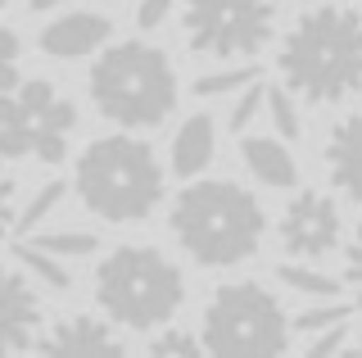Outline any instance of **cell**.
I'll return each instance as SVG.
<instances>
[{
    "label": "cell",
    "mask_w": 362,
    "mask_h": 358,
    "mask_svg": "<svg viewBox=\"0 0 362 358\" xmlns=\"http://www.w3.org/2000/svg\"><path fill=\"white\" fill-rule=\"evenodd\" d=\"M276 69L308 105H339L362 91V14L354 5H313L281 41Z\"/></svg>",
    "instance_id": "cell-1"
},
{
    "label": "cell",
    "mask_w": 362,
    "mask_h": 358,
    "mask_svg": "<svg viewBox=\"0 0 362 358\" xmlns=\"http://www.w3.org/2000/svg\"><path fill=\"white\" fill-rule=\"evenodd\" d=\"M168 227L199 267H235L258 254L267 218L254 191L226 177H209V182H190L173 200Z\"/></svg>",
    "instance_id": "cell-2"
},
{
    "label": "cell",
    "mask_w": 362,
    "mask_h": 358,
    "mask_svg": "<svg viewBox=\"0 0 362 358\" xmlns=\"http://www.w3.org/2000/svg\"><path fill=\"white\" fill-rule=\"evenodd\" d=\"M163 163L132 132L100 137L77 154V195L105 222H145L163 204Z\"/></svg>",
    "instance_id": "cell-3"
},
{
    "label": "cell",
    "mask_w": 362,
    "mask_h": 358,
    "mask_svg": "<svg viewBox=\"0 0 362 358\" xmlns=\"http://www.w3.org/2000/svg\"><path fill=\"white\" fill-rule=\"evenodd\" d=\"M90 100L109 122L127 132H145L168 122L177 109V73L158 46L150 41H113L90 64Z\"/></svg>",
    "instance_id": "cell-4"
},
{
    "label": "cell",
    "mask_w": 362,
    "mask_h": 358,
    "mask_svg": "<svg viewBox=\"0 0 362 358\" xmlns=\"http://www.w3.org/2000/svg\"><path fill=\"white\" fill-rule=\"evenodd\" d=\"M95 304L127 331H154L186 304V277L154 245H118L95 267Z\"/></svg>",
    "instance_id": "cell-5"
},
{
    "label": "cell",
    "mask_w": 362,
    "mask_h": 358,
    "mask_svg": "<svg viewBox=\"0 0 362 358\" xmlns=\"http://www.w3.org/2000/svg\"><path fill=\"white\" fill-rule=\"evenodd\" d=\"M290 327L281 299L258 282H226L204 304V350L218 358H272L290 345Z\"/></svg>",
    "instance_id": "cell-6"
},
{
    "label": "cell",
    "mask_w": 362,
    "mask_h": 358,
    "mask_svg": "<svg viewBox=\"0 0 362 358\" xmlns=\"http://www.w3.org/2000/svg\"><path fill=\"white\" fill-rule=\"evenodd\" d=\"M77 127V105L54 91V82L32 77L14 91H0V159L64 163L68 137Z\"/></svg>",
    "instance_id": "cell-7"
},
{
    "label": "cell",
    "mask_w": 362,
    "mask_h": 358,
    "mask_svg": "<svg viewBox=\"0 0 362 358\" xmlns=\"http://www.w3.org/2000/svg\"><path fill=\"white\" fill-rule=\"evenodd\" d=\"M181 32L195 54L249 59L276 32V0H181Z\"/></svg>",
    "instance_id": "cell-8"
},
{
    "label": "cell",
    "mask_w": 362,
    "mask_h": 358,
    "mask_svg": "<svg viewBox=\"0 0 362 358\" xmlns=\"http://www.w3.org/2000/svg\"><path fill=\"white\" fill-rule=\"evenodd\" d=\"M281 245L294 259H326L344 236V218L339 204L322 191H299L281 214Z\"/></svg>",
    "instance_id": "cell-9"
},
{
    "label": "cell",
    "mask_w": 362,
    "mask_h": 358,
    "mask_svg": "<svg viewBox=\"0 0 362 358\" xmlns=\"http://www.w3.org/2000/svg\"><path fill=\"white\" fill-rule=\"evenodd\" d=\"M41 335V299L32 290V277L18 267H0V358L37 350Z\"/></svg>",
    "instance_id": "cell-10"
},
{
    "label": "cell",
    "mask_w": 362,
    "mask_h": 358,
    "mask_svg": "<svg viewBox=\"0 0 362 358\" xmlns=\"http://www.w3.org/2000/svg\"><path fill=\"white\" fill-rule=\"evenodd\" d=\"M113 37V23L95 9H73V14L54 18L41 28V50L54 59H86V54L105 50Z\"/></svg>",
    "instance_id": "cell-11"
},
{
    "label": "cell",
    "mask_w": 362,
    "mask_h": 358,
    "mask_svg": "<svg viewBox=\"0 0 362 358\" xmlns=\"http://www.w3.org/2000/svg\"><path fill=\"white\" fill-rule=\"evenodd\" d=\"M326 173L344 200L362 204V109L339 118L326 137Z\"/></svg>",
    "instance_id": "cell-12"
},
{
    "label": "cell",
    "mask_w": 362,
    "mask_h": 358,
    "mask_svg": "<svg viewBox=\"0 0 362 358\" xmlns=\"http://www.w3.org/2000/svg\"><path fill=\"white\" fill-rule=\"evenodd\" d=\"M41 354H122V340L109 322L90 318V313H73L59 318L45 335H37Z\"/></svg>",
    "instance_id": "cell-13"
},
{
    "label": "cell",
    "mask_w": 362,
    "mask_h": 358,
    "mask_svg": "<svg viewBox=\"0 0 362 358\" xmlns=\"http://www.w3.org/2000/svg\"><path fill=\"white\" fill-rule=\"evenodd\" d=\"M240 159L263 186H276V191L299 186V163L286 150V141H276V137H240Z\"/></svg>",
    "instance_id": "cell-14"
},
{
    "label": "cell",
    "mask_w": 362,
    "mask_h": 358,
    "mask_svg": "<svg viewBox=\"0 0 362 358\" xmlns=\"http://www.w3.org/2000/svg\"><path fill=\"white\" fill-rule=\"evenodd\" d=\"M218 154V127L209 114H190L173 137V173L177 177H199Z\"/></svg>",
    "instance_id": "cell-15"
},
{
    "label": "cell",
    "mask_w": 362,
    "mask_h": 358,
    "mask_svg": "<svg viewBox=\"0 0 362 358\" xmlns=\"http://www.w3.org/2000/svg\"><path fill=\"white\" fill-rule=\"evenodd\" d=\"M14 259L23 263V272L32 277V282H41V286H50V290H73V272L59 263V254H50V250H41V245H32L28 236H23L14 245Z\"/></svg>",
    "instance_id": "cell-16"
},
{
    "label": "cell",
    "mask_w": 362,
    "mask_h": 358,
    "mask_svg": "<svg viewBox=\"0 0 362 358\" xmlns=\"http://www.w3.org/2000/svg\"><path fill=\"white\" fill-rule=\"evenodd\" d=\"M276 282L299 290V295H308V299H339L335 277L317 272V267H303V263H276Z\"/></svg>",
    "instance_id": "cell-17"
},
{
    "label": "cell",
    "mask_w": 362,
    "mask_h": 358,
    "mask_svg": "<svg viewBox=\"0 0 362 358\" xmlns=\"http://www.w3.org/2000/svg\"><path fill=\"white\" fill-rule=\"evenodd\" d=\"M64 195H68V186H64V182H45L41 191H37V195L28 200V209H23V214H18L14 231H18V236H32V231H37L41 222L50 218L54 209H59V200H64Z\"/></svg>",
    "instance_id": "cell-18"
},
{
    "label": "cell",
    "mask_w": 362,
    "mask_h": 358,
    "mask_svg": "<svg viewBox=\"0 0 362 358\" xmlns=\"http://www.w3.org/2000/svg\"><path fill=\"white\" fill-rule=\"evenodd\" d=\"M267 114H272V127L281 132V141H299L303 122H299V109H294V91L286 86H267Z\"/></svg>",
    "instance_id": "cell-19"
},
{
    "label": "cell",
    "mask_w": 362,
    "mask_h": 358,
    "mask_svg": "<svg viewBox=\"0 0 362 358\" xmlns=\"http://www.w3.org/2000/svg\"><path fill=\"white\" fill-rule=\"evenodd\" d=\"M28 241L50 250V254H59V259H82V254L100 250V241L90 231H41V236H28Z\"/></svg>",
    "instance_id": "cell-20"
},
{
    "label": "cell",
    "mask_w": 362,
    "mask_h": 358,
    "mask_svg": "<svg viewBox=\"0 0 362 358\" xmlns=\"http://www.w3.org/2000/svg\"><path fill=\"white\" fill-rule=\"evenodd\" d=\"M254 77H258V69H222V73H204L199 82H195V96H199V100H218V96L245 91Z\"/></svg>",
    "instance_id": "cell-21"
},
{
    "label": "cell",
    "mask_w": 362,
    "mask_h": 358,
    "mask_svg": "<svg viewBox=\"0 0 362 358\" xmlns=\"http://www.w3.org/2000/svg\"><path fill=\"white\" fill-rule=\"evenodd\" d=\"M349 308L344 299H317V304H308L294 318V331H326V327H339V322H349Z\"/></svg>",
    "instance_id": "cell-22"
},
{
    "label": "cell",
    "mask_w": 362,
    "mask_h": 358,
    "mask_svg": "<svg viewBox=\"0 0 362 358\" xmlns=\"http://www.w3.org/2000/svg\"><path fill=\"white\" fill-rule=\"evenodd\" d=\"M263 105H267V86H263V82L254 77V82H249L245 91H240V100L231 105V118H226V127H231L235 137H245V127L254 122V114H258Z\"/></svg>",
    "instance_id": "cell-23"
},
{
    "label": "cell",
    "mask_w": 362,
    "mask_h": 358,
    "mask_svg": "<svg viewBox=\"0 0 362 358\" xmlns=\"http://www.w3.org/2000/svg\"><path fill=\"white\" fill-rule=\"evenodd\" d=\"M150 354L154 358H195V354H204V335H190V331H163V335H154L150 340Z\"/></svg>",
    "instance_id": "cell-24"
},
{
    "label": "cell",
    "mask_w": 362,
    "mask_h": 358,
    "mask_svg": "<svg viewBox=\"0 0 362 358\" xmlns=\"http://www.w3.org/2000/svg\"><path fill=\"white\" fill-rule=\"evenodd\" d=\"M18 32L14 28H0V91H14L18 86Z\"/></svg>",
    "instance_id": "cell-25"
},
{
    "label": "cell",
    "mask_w": 362,
    "mask_h": 358,
    "mask_svg": "<svg viewBox=\"0 0 362 358\" xmlns=\"http://www.w3.org/2000/svg\"><path fill=\"white\" fill-rule=\"evenodd\" d=\"M354 345V335H349V322H339V327H326V331H313L308 340V358H326V354H339Z\"/></svg>",
    "instance_id": "cell-26"
},
{
    "label": "cell",
    "mask_w": 362,
    "mask_h": 358,
    "mask_svg": "<svg viewBox=\"0 0 362 358\" xmlns=\"http://www.w3.org/2000/svg\"><path fill=\"white\" fill-rule=\"evenodd\" d=\"M344 282H349V290H354V304L362 308V227L344 245Z\"/></svg>",
    "instance_id": "cell-27"
},
{
    "label": "cell",
    "mask_w": 362,
    "mask_h": 358,
    "mask_svg": "<svg viewBox=\"0 0 362 358\" xmlns=\"http://www.w3.org/2000/svg\"><path fill=\"white\" fill-rule=\"evenodd\" d=\"M173 5H177V0H141V5H136V28L154 32L168 14H173Z\"/></svg>",
    "instance_id": "cell-28"
},
{
    "label": "cell",
    "mask_w": 362,
    "mask_h": 358,
    "mask_svg": "<svg viewBox=\"0 0 362 358\" xmlns=\"http://www.w3.org/2000/svg\"><path fill=\"white\" fill-rule=\"evenodd\" d=\"M14 222H18V214H14V177L0 168V241L14 231Z\"/></svg>",
    "instance_id": "cell-29"
},
{
    "label": "cell",
    "mask_w": 362,
    "mask_h": 358,
    "mask_svg": "<svg viewBox=\"0 0 362 358\" xmlns=\"http://www.w3.org/2000/svg\"><path fill=\"white\" fill-rule=\"evenodd\" d=\"M28 5H32V9L41 14V9H54V5H64V0H28Z\"/></svg>",
    "instance_id": "cell-30"
},
{
    "label": "cell",
    "mask_w": 362,
    "mask_h": 358,
    "mask_svg": "<svg viewBox=\"0 0 362 358\" xmlns=\"http://www.w3.org/2000/svg\"><path fill=\"white\" fill-rule=\"evenodd\" d=\"M354 350H358V354H362V335H358V340H354Z\"/></svg>",
    "instance_id": "cell-31"
},
{
    "label": "cell",
    "mask_w": 362,
    "mask_h": 358,
    "mask_svg": "<svg viewBox=\"0 0 362 358\" xmlns=\"http://www.w3.org/2000/svg\"><path fill=\"white\" fill-rule=\"evenodd\" d=\"M0 9H5V0H0Z\"/></svg>",
    "instance_id": "cell-32"
}]
</instances>
